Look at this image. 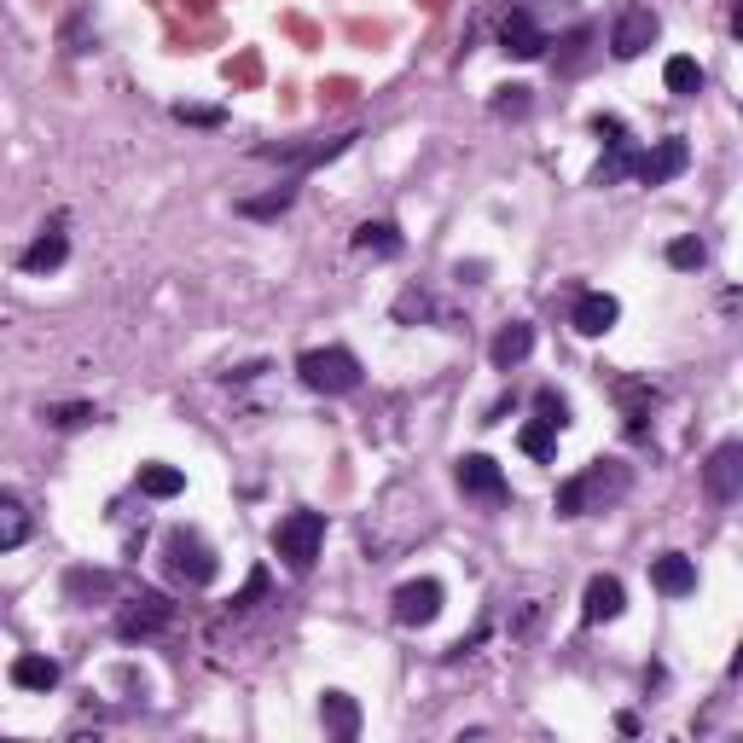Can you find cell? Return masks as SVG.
Here are the masks:
<instances>
[{"label":"cell","mask_w":743,"mask_h":743,"mask_svg":"<svg viewBox=\"0 0 743 743\" xmlns=\"http://www.w3.org/2000/svg\"><path fill=\"white\" fill-rule=\"evenodd\" d=\"M534 413L546 418L552 430H564V425H569V401L557 395V390H540V395H534Z\"/></svg>","instance_id":"f1b7e54d"},{"label":"cell","mask_w":743,"mask_h":743,"mask_svg":"<svg viewBox=\"0 0 743 743\" xmlns=\"http://www.w3.org/2000/svg\"><path fill=\"white\" fill-rule=\"evenodd\" d=\"M668 262L680 267V274H691V267L708 262V244H703V239H673V244H668Z\"/></svg>","instance_id":"83f0119b"},{"label":"cell","mask_w":743,"mask_h":743,"mask_svg":"<svg viewBox=\"0 0 743 743\" xmlns=\"http://www.w3.org/2000/svg\"><path fill=\"white\" fill-rule=\"evenodd\" d=\"M168 616H175V604H168L163 593H134L123 604V616H116V633L123 639H151L158 628H168Z\"/></svg>","instance_id":"ba28073f"},{"label":"cell","mask_w":743,"mask_h":743,"mask_svg":"<svg viewBox=\"0 0 743 743\" xmlns=\"http://www.w3.org/2000/svg\"><path fill=\"white\" fill-rule=\"evenodd\" d=\"M703 482H708V494H715V500H738V488H743V442H720L715 453H708Z\"/></svg>","instance_id":"30bf717a"},{"label":"cell","mask_w":743,"mask_h":743,"mask_svg":"<svg viewBox=\"0 0 743 743\" xmlns=\"http://www.w3.org/2000/svg\"><path fill=\"white\" fill-rule=\"evenodd\" d=\"M546 47H552L546 29H540L529 12H512V18L500 24V53H505V59H540Z\"/></svg>","instance_id":"8fae6325"},{"label":"cell","mask_w":743,"mask_h":743,"mask_svg":"<svg viewBox=\"0 0 743 743\" xmlns=\"http://www.w3.org/2000/svg\"><path fill=\"white\" fill-rule=\"evenodd\" d=\"M453 477H459V488H465L470 500H488V505L512 500V482H505V470H500L494 459H488V453H465Z\"/></svg>","instance_id":"52a82bcc"},{"label":"cell","mask_w":743,"mask_h":743,"mask_svg":"<svg viewBox=\"0 0 743 743\" xmlns=\"http://www.w3.org/2000/svg\"><path fill=\"white\" fill-rule=\"evenodd\" d=\"M354 250L361 256H401V232L390 222H361L354 227Z\"/></svg>","instance_id":"ffe728a7"},{"label":"cell","mask_w":743,"mask_h":743,"mask_svg":"<svg viewBox=\"0 0 743 743\" xmlns=\"http://www.w3.org/2000/svg\"><path fill=\"white\" fill-rule=\"evenodd\" d=\"M442 581H407V587H395V621L401 628H430L436 616H442Z\"/></svg>","instance_id":"8992f818"},{"label":"cell","mask_w":743,"mask_h":743,"mask_svg":"<svg viewBox=\"0 0 743 743\" xmlns=\"http://www.w3.org/2000/svg\"><path fill=\"white\" fill-rule=\"evenodd\" d=\"M663 81H668V93L691 99V93H703V64L685 59V53H673V59L663 64Z\"/></svg>","instance_id":"603a6c76"},{"label":"cell","mask_w":743,"mask_h":743,"mask_svg":"<svg viewBox=\"0 0 743 743\" xmlns=\"http://www.w3.org/2000/svg\"><path fill=\"white\" fill-rule=\"evenodd\" d=\"M24 540H29V512H24V500L0 488V552L24 546Z\"/></svg>","instance_id":"d6986e66"},{"label":"cell","mask_w":743,"mask_h":743,"mask_svg":"<svg viewBox=\"0 0 743 743\" xmlns=\"http://www.w3.org/2000/svg\"><path fill=\"white\" fill-rule=\"evenodd\" d=\"M41 418H47V425H53V430H81V425H93V407H88V401H64V407H41Z\"/></svg>","instance_id":"484cf974"},{"label":"cell","mask_w":743,"mask_h":743,"mask_svg":"<svg viewBox=\"0 0 743 743\" xmlns=\"http://www.w3.org/2000/svg\"><path fill=\"white\" fill-rule=\"evenodd\" d=\"M621 488H628V470H621V465H610V470H604V465L581 470V477H569L564 488H557V517H587L599 494L610 500V494H621Z\"/></svg>","instance_id":"277c9868"},{"label":"cell","mask_w":743,"mask_h":743,"mask_svg":"<svg viewBox=\"0 0 743 743\" xmlns=\"http://www.w3.org/2000/svg\"><path fill=\"white\" fill-rule=\"evenodd\" d=\"M593 134H599V140H604V146H616V140H628V128H621V123H616V116H593Z\"/></svg>","instance_id":"d6a6232c"},{"label":"cell","mask_w":743,"mask_h":743,"mask_svg":"<svg viewBox=\"0 0 743 743\" xmlns=\"http://www.w3.org/2000/svg\"><path fill=\"white\" fill-rule=\"evenodd\" d=\"M297 378L308 383L314 395H349V390H361V361H354L349 349H302Z\"/></svg>","instance_id":"6da1fadb"},{"label":"cell","mask_w":743,"mask_h":743,"mask_svg":"<svg viewBox=\"0 0 743 743\" xmlns=\"http://www.w3.org/2000/svg\"><path fill=\"white\" fill-rule=\"evenodd\" d=\"M163 569H168L175 581H186V587H210V581H215V552H210L192 529H168V540H163Z\"/></svg>","instance_id":"3957f363"},{"label":"cell","mask_w":743,"mask_h":743,"mask_svg":"<svg viewBox=\"0 0 743 743\" xmlns=\"http://www.w3.org/2000/svg\"><path fill=\"white\" fill-rule=\"evenodd\" d=\"M175 116H180V123H198V128L222 123V111H204V105H175Z\"/></svg>","instance_id":"1f68e13d"},{"label":"cell","mask_w":743,"mask_h":743,"mask_svg":"<svg viewBox=\"0 0 743 743\" xmlns=\"http://www.w3.org/2000/svg\"><path fill=\"white\" fill-rule=\"evenodd\" d=\"M529 349H534V326H522V319H512V326H500V337H494V366L500 372H512V366H522L529 361Z\"/></svg>","instance_id":"e0dca14e"},{"label":"cell","mask_w":743,"mask_h":743,"mask_svg":"<svg viewBox=\"0 0 743 743\" xmlns=\"http://www.w3.org/2000/svg\"><path fill=\"white\" fill-rule=\"evenodd\" d=\"M319 546H326V517L319 512H291V517H279V529H274V552L285 557V569H314V557Z\"/></svg>","instance_id":"7a4b0ae2"},{"label":"cell","mask_w":743,"mask_h":743,"mask_svg":"<svg viewBox=\"0 0 743 743\" xmlns=\"http://www.w3.org/2000/svg\"><path fill=\"white\" fill-rule=\"evenodd\" d=\"M552 436H557V430L546 425V418H534V425L517 430V448L529 453V459H552Z\"/></svg>","instance_id":"4316f807"},{"label":"cell","mask_w":743,"mask_h":743,"mask_svg":"<svg viewBox=\"0 0 743 743\" xmlns=\"http://www.w3.org/2000/svg\"><path fill=\"white\" fill-rule=\"evenodd\" d=\"M633 158H639L633 140H616V146H610V158H604V163L593 168V186H610V180H621V175H633Z\"/></svg>","instance_id":"d4e9b609"},{"label":"cell","mask_w":743,"mask_h":743,"mask_svg":"<svg viewBox=\"0 0 743 743\" xmlns=\"http://www.w3.org/2000/svg\"><path fill=\"white\" fill-rule=\"evenodd\" d=\"M319 726H326V738L354 743L361 738V703H354L349 691H326V697H319Z\"/></svg>","instance_id":"4fadbf2b"},{"label":"cell","mask_w":743,"mask_h":743,"mask_svg":"<svg viewBox=\"0 0 743 743\" xmlns=\"http://www.w3.org/2000/svg\"><path fill=\"white\" fill-rule=\"evenodd\" d=\"M349 140L354 134H337V140H314V146H262L256 158H267V163H291V168H314V163H331L337 151H349Z\"/></svg>","instance_id":"2e32d148"},{"label":"cell","mask_w":743,"mask_h":743,"mask_svg":"<svg viewBox=\"0 0 743 743\" xmlns=\"http://www.w3.org/2000/svg\"><path fill=\"white\" fill-rule=\"evenodd\" d=\"M651 581H656V593L685 599V593H697V564H691L685 552H663V557L651 564Z\"/></svg>","instance_id":"9a60e30c"},{"label":"cell","mask_w":743,"mask_h":743,"mask_svg":"<svg viewBox=\"0 0 743 743\" xmlns=\"http://www.w3.org/2000/svg\"><path fill=\"white\" fill-rule=\"evenodd\" d=\"M64 256H71V239L53 227V232H41V239L24 250V274H53V267H64Z\"/></svg>","instance_id":"ac0fdd59"},{"label":"cell","mask_w":743,"mask_h":743,"mask_svg":"<svg viewBox=\"0 0 743 743\" xmlns=\"http://www.w3.org/2000/svg\"><path fill=\"white\" fill-rule=\"evenodd\" d=\"M262 593H267V569H256V576H250V581H244V593H239V599H232V610H250V604H256Z\"/></svg>","instance_id":"f546056e"},{"label":"cell","mask_w":743,"mask_h":743,"mask_svg":"<svg viewBox=\"0 0 743 743\" xmlns=\"http://www.w3.org/2000/svg\"><path fill=\"white\" fill-rule=\"evenodd\" d=\"M494 111H512V116H522V111H529V88H500Z\"/></svg>","instance_id":"4dcf8cb0"},{"label":"cell","mask_w":743,"mask_h":743,"mask_svg":"<svg viewBox=\"0 0 743 743\" xmlns=\"http://www.w3.org/2000/svg\"><path fill=\"white\" fill-rule=\"evenodd\" d=\"M140 494H151V500L186 494V470H175V465H140Z\"/></svg>","instance_id":"7402d4cb"},{"label":"cell","mask_w":743,"mask_h":743,"mask_svg":"<svg viewBox=\"0 0 743 743\" xmlns=\"http://www.w3.org/2000/svg\"><path fill=\"white\" fill-rule=\"evenodd\" d=\"M621 610H628V593H621V581L616 576H593L587 581V593H581V621H616Z\"/></svg>","instance_id":"7c38bea8"},{"label":"cell","mask_w":743,"mask_h":743,"mask_svg":"<svg viewBox=\"0 0 743 743\" xmlns=\"http://www.w3.org/2000/svg\"><path fill=\"white\" fill-rule=\"evenodd\" d=\"M685 163H691V146L673 134V140H656L651 151H639V158H633V175L645 180V186H663V180H673V175H685Z\"/></svg>","instance_id":"9c48e42d"},{"label":"cell","mask_w":743,"mask_h":743,"mask_svg":"<svg viewBox=\"0 0 743 743\" xmlns=\"http://www.w3.org/2000/svg\"><path fill=\"white\" fill-rule=\"evenodd\" d=\"M656 36H663V18H656L651 7H639V0H633V7H621L616 24H610V53H616V59H639Z\"/></svg>","instance_id":"5b68a950"},{"label":"cell","mask_w":743,"mask_h":743,"mask_svg":"<svg viewBox=\"0 0 743 743\" xmlns=\"http://www.w3.org/2000/svg\"><path fill=\"white\" fill-rule=\"evenodd\" d=\"M297 204V186H274L267 198H239V215H250V222H267V215H285Z\"/></svg>","instance_id":"cb8c5ba5"},{"label":"cell","mask_w":743,"mask_h":743,"mask_svg":"<svg viewBox=\"0 0 743 743\" xmlns=\"http://www.w3.org/2000/svg\"><path fill=\"white\" fill-rule=\"evenodd\" d=\"M621 319V302L610 297V291H587L581 302H576V314H569V326H576L581 337H604Z\"/></svg>","instance_id":"5bb4252c"},{"label":"cell","mask_w":743,"mask_h":743,"mask_svg":"<svg viewBox=\"0 0 743 743\" xmlns=\"http://www.w3.org/2000/svg\"><path fill=\"white\" fill-rule=\"evenodd\" d=\"M12 685H24V691H53V685H59V663H53V656H18V663H12Z\"/></svg>","instance_id":"44dd1931"},{"label":"cell","mask_w":743,"mask_h":743,"mask_svg":"<svg viewBox=\"0 0 743 743\" xmlns=\"http://www.w3.org/2000/svg\"><path fill=\"white\" fill-rule=\"evenodd\" d=\"M395 314H401V319H413V314H430V297H418V291H407V297L395 302Z\"/></svg>","instance_id":"836d02e7"}]
</instances>
